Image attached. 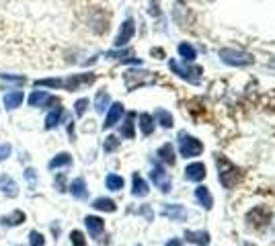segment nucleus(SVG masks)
<instances>
[{"mask_svg":"<svg viewBox=\"0 0 275 246\" xmlns=\"http://www.w3.org/2000/svg\"><path fill=\"white\" fill-rule=\"evenodd\" d=\"M216 164H218V179H220V183H222L226 189H232L234 185H236V181H238V168L228 160V158H224V156H218L216 158Z\"/></svg>","mask_w":275,"mask_h":246,"instance_id":"f257e3e1","label":"nucleus"},{"mask_svg":"<svg viewBox=\"0 0 275 246\" xmlns=\"http://www.w3.org/2000/svg\"><path fill=\"white\" fill-rule=\"evenodd\" d=\"M179 150H181V156H185V158H195V156L201 154L203 146H201L199 139H195V137H191V135H187V133H181V135H179Z\"/></svg>","mask_w":275,"mask_h":246,"instance_id":"f03ea898","label":"nucleus"},{"mask_svg":"<svg viewBox=\"0 0 275 246\" xmlns=\"http://www.w3.org/2000/svg\"><path fill=\"white\" fill-rule=\"evenodd\" d=\"M95 74L93 72H86V74H70L68 78H64V84H62V88L64 90H68V92H76V90H80L82 86H88V84H93L95 82Z\"/></svg>","mask_w":275,"mask_h":246,"instance_id":"7ed1b4c3","label":"nucleus"},{"mask_svg":"<svg viewBox=\"0 0 275 246\" xmlns=\"http://www.w3.org/2000/svg\"><path fill=\"white\" fill-rule=\"evenodd\" d=\"M220 58L230 66H249L253 64V56L238 52V49H220Z\"/></svg>","mask_w":275,"mask_h":246,"instance_id":"20e7f679","label":"nucleus"},{"mask_svg":"<svg viewBox=\"0 0 275 246\" xmlns=\"http://www.w3.org/2000/svg\"><path fill=\"white\" fill-rule=\"evenodd\" d=\"M124 80H126V86H128L130 90H134V88H138V86L152 84V82H154V74L144 72V70H140V72H138V70H130V72H126Z\"/></svg>","mask_w":275,"mask_h":246,"instance_id":"39448f33","label":"nucleus"},{"mask_svg":"<svg viewBox=\"0 0 275 246\" xmlns=\"http://www.w3.org/2000/svg\"><path fill=\"white\" fill-rule=\"evenodd\" d=\"M29 105L31 107H35V109H45V107H49L51 103H58V98L53 96V94H49L47 90H31V94H29Z\"/></svg>","mask_w":275,"mask_h":246,"instance_id":"423d86ee","label":"nucleus"},{"mask_svg":"<svg viewBox=\"0 0 275 246\" xmlns=\"http://www.w3.org/2000/svg\"><path fill=\"white\" fill-rule=\"evenodd\" d=\"M169 68L175 72V74H179L181 78H185V80H189V82H199V68H187V66H181L179 62H175V60H171L169 62Z\"/></svg>","mask_w":275,"mask_h":246,"instance_id":"0eeeda50","label":"nucleus"},{"mask_svg":"<svg viewBox=\"0 0 275 246\" xmlns=\"http://www.w3.org/2000/svg\"><path fill=\"white\" fill-rule=\"evenodd\" d=\"M134 33H136V23H134V19H126L124 25H121V29H119V33H117V37H115V47H121V45L130 43L132 37H134Z\"/></svg>","mask_w":275,"mask_h":246,"instance_id":"6e6552de","label":"nucleus"},{"mask_svg":"<svg viewBox=\"0 0 275 246\" xmlns=\"http://www.w3.org/2000/svg\"><path fill=\"white\" fill-rule=\"evenodd\" d=\"M84 226H86L90 238H95V240H99L103 236V232H105V222L99 216H86L84 218Z\"/></svg>","mask_w":275,"mask_h":246,"instance_id":"1a4fd4ad","label":"nucleus"},{"mask_svg":"<svg viewBox=\"0 0 275 246\" xmlns=\"http://www.w3.org/2000/svg\"><path fill=\"white\" fill-rule=\"evenodd\" d=\"M25 222H27V216L23 209H15L0 218V226H5V228H17V226H23Z\"/></svg>","mask_w":275,"mask_h":246,"instance_id":"9d476101","label":"nucleus"},{"mask_svg":"<svg viewBox=\"0 0 275 246\" xmlns=\"http://www.w3.org/2000/svg\"><path fill=\"white\" fill-rule=\"evenodd\" d=\"M121 115H124V105H121V103L109 105V111H107V117H105L103 127H105V129H111L113 125H117V123H119Z\"/></svg>","mask_w":275,"mask_h":246,"instance_id":"9b49d317","label":"nucleus"},{"mask_svg":"<svg viewBox=\"0 0 275 246\" xmlns=\"http://www.w3.org/2000/svg\"><path fill=\"white\" fill-rule=\"evenodd\" d=\"M150 177H152L154 185H156V187H158L162 193H169V191H171V181H169L167 172H164L160 166H154V168L150 170Z\"/></svg>","mask_w":275,"mask_h":246,"instance_id":"f8f14e48","label":"nucleus"},{"mask_svg":"<svg viewBox=\"0 0 275 246\" xmlns=\"http://www.w3.org/2000/svg\"><path fill=\"white\" fill-rule=\"evenodd\" d=\"M25 101V94H23V90H11V92H7L5 94V109L7 111H15V109H19L21 107V103Z\"/></svg>","mask_w":275,"mask_h":246,"instance_id":"ddd939ff","label":"nucleus"},{"mask_svg":"<svg viewBox=\"0 0 275 246\" xmlns=\"http://www.w3.org/2000/svg\"><path fill=\"white\" fill-rule=\"evenodd\" d=\"M70 193H72V197H74V199H78V201L86 199V197H88V189H86V181H84L82 177L74 179V181L70 183Z\"/></svg>","mask_w":275,"mask_h":246,"instance_id":"4468645a","label":"nucleus"},{"mask_svg":"<svg viewBox=\"0 0 275 246\" xmlns=\"http://www.w3.org/2000/svg\"><path fill=\"white\" fill-rule=\"evenodd\" d=\"M64 119V107H53L45 117V129H56Z\"/></svg>","mask_w":275,"mask_h":246,"instance_id":"2eb2a0df","label":"nucleus"},{"mask_svg":"<svg viewBox=\"0 0 275 246\" xmlns=\"http://www.w3.org/2000/svg\"><path fill=\"white\" fill-rule=\"evenodd\" d=\"M0 191H3L7 197H17L19 195V187L9 174H0Z\"/></svg>","mask_w":275,"mask_h":246,"instance_id":"dca6fc26","label":"nucleus"},{"mask_svg":"<svg viewBox=\"0 0 275 246\" xmlns=\"http://www.w3.org/2000/svg\"><path fill=\"white\" fill-rule=\"evenodd\" d=\"M70 164H72V156L68 152H60L47 162V168L49 170H58V168H64V166H70Z\"/></svg>","mask_w":275,"mask_h":246,"instance_id":"f3484780","label":"nucleus"},{"mask_svg":"<svg viewBox=\"0 0 275 246\" xmlns=\"http://www.w3.org/2000/svg\"><path fill=\"white\" fill-rule=\"evenodd\" d=\"M185 177H187V181H201L205 177V166L201 162H193L185 168Z\"/></svg>","mask_w":275,"mask_h":246,"instance_id":"a211bd4d","label":"nucleus"},{"mask_svg":"<svg viewBox=\"0 0 275 246\" xmlns=\"http://www.w3.org/2000/svg\"><path fill=\"white\" fill-rule=\"evenodd\" d=\"M93 207H95L97 212H107V214H113V212L117 209L115 201L109 199V197H99V199H95V201H93Z\"/></svg>","mask_w":275,"mask_h":246,"instance_id":"6ab92c4d","label":"nucleus"},{"mask_svg":"<svg viewBox=\"0 0 275 246\" xmlns=\"http://www.w3.org/2000/svg\"><path fill=\"white\" fill-rule=\"evenodd\" d=\"M156 156L164 162V164H175V152H173V146L171 144H164V146H160L158 148V152H156Z\"/></svg>","mask_w":275,"mask_h":246,"instance_id":"aec40b11","label":"nucleus"},{"mask_svg":"<svg viewBox=\"0 0 275 246\" xmlns=\"http://www.w3.org/2000/svg\"><path fill=\"white\" fill-rule=\"evenodd\" d=\"M132 195L134 197H146L148 195V185H146V181L136 172L134 174V183H132Z\"/></svg>","mask_w":275,"mask_h":246,"instance_id":"412c9836","label":"nucleus"},{"mask_svg":"<svg viewBox=\"0 0 275 246\" xmlns=\"http://www.w3.org/2000/svg\"><path fill=\"white\" fill-rule=\"evenodd\" d=\"M109 103H111V98H109V94L105 90H99L97 96H95V111L97 113H105L109 109Z\"/></svg>","mask_w":275,"mask_h":246,"instance_id":"4be33fe9","label":"nucleus"},{"mask_svg":"<svg viewBox=\"0 0 275 246\" xmlns=\"http://www.w3.org/2000/svg\"><path fill=\"white\" fill-rule=\"evenodd\" d=\"M195 197H197V201L205 207V209H211V205H213V199H211V195H209V191H207V187H197V191H195Z\"/></svg>","mask_w":275,"mask_h":246,"instance_id":"5701e85b","label":"nucleus"},{"mask_svg":"<svg viewBox=\"0 0 275 246\" xmlns=\"http://www.w3.org/2000/svg\"><path fill=\"white\" fill-rule=\"evenodd\" d=\"M134 119H136V113H128V117H126V121H124V125H121V135L126 137V139H134Z\"/></svg>","mask_w":275,"mask_h":246,"instance_id":"b1692460","label":"nucleus"},{"mask_svg":"<svg viewBox=\"0 0 275 246\" xmlns=\"http://www.w3.org/2000/svg\"><path fill=\"white\" fill-rule=\"evenodd\" d=\"M185 238H187L189 242L199 244V246H207V244H209V234H207V232H187Z\"/></svg>","mask_w":275,"mask_h":246,"instance_id":"393cba45","label":"nucleus"},{"mask_svg":"<svg viewBox=\"0 0 275 246\" xmlns=\"http://www.w3.org/2000/svg\"><path fill=\"white\" fill-rule=\"evenodd\" d=\"M105 185H107L109 191H121V189H124V177H119V174H109V177L105 179Z\"/></svg>","mask_w":275,"mask_h":246,"instance_id":"a878e982","label":"nucleus"},{"mask_svg":"<svg viewBox=\"0 0 275 246\" xmlns=\"http://www.w3.org/2000/svg\"><path fill=\"white\" fill-rule=\"evenodd\" d=\"M162 214L167 218H171V220H183L185 218V209L181 205H167L162 209Z\"/></svg>","mask_w":275,"mask_h":246,"instance_id":"bb28decb","label":"nucleus"},{"mask_svg":"<svg viewBox=\"0 0 275 246\" xmlns=\"http://www.w3.org/2000/svg\"><path fill=\"white\" fill-rule=\"evenodd\" d=\"M140 129H142L144 135H150L154 131V119H152V115H148V113H142L140 115Z\"/></svg>","mask_w":275,"mask_h":246,"instance_id":"cd10ccee","label":"nucleus"},{"mask_svg":"<svg viewBox=\"0 0 275 246\" xmlns=\"http://www.w3.org/2000/svg\"><path fill=\"white\" fill-rule=\"evenodd\" d=\"M64 78H41L35 82V86H47V88H62Z\"/></svg>","mask_w":275,"mask_h":246,"instance_id":"c85d7f7f","label":"nucleus"},{"mask_svg":"<svg viewBox=\"0 0 275 246\" xmlns=\"http://www.w3.org/2000/svg\"><path fill=\"white\" fill-rule=\"evenodd\" d=\"M179 54H181V58H183L185 62H193V60H195V49H193L189 43H181V45H179Z\"/></svg>","mask_w":275,"mask_h":246,"instance_id":"c756f323","label":"nucleus"},{"mask_svg":"<svg viewBox=\"0 0 275 246\" xmlns=\"http://www.w3.org/2000/svg\"><path fill=\"white\" fill-rule=\"evenodd\" d=\"M156 119H158V123H160L162 127H173V117H171L169 111L158 109V111H156Z\"/></svg>","mask_w":275,"mask_h":246,"instance_id":"7c9ffc66","label":"nucleus"},{"mask_svg":"<svg viewBox=\"0 0 275 246\" xmlns=\"http://www.w3.org/2000/svg\"><path fill=\"white\" fill-rule=\"evenodd\" d=\"M29 246H45L43 234L37 232V230H31V232H29Z\"/></svg>","mask_w":275,"mask_h":246,"instance_id":"2f4dec72","label":"nucleus"},{"mask_svg":"<svg viewBox=\"0 0 275 246\" xmlns=\"http://www.w3.org/2000/svg\"><path fill=\"white\" fill-rule=\"evenodd\" d=\"M119 148V139L115 137V135H109V137H105V144H103V150L109 154V152H113V150H117Z\"/></svg>","mask_w":275,"mask_h":246,"instance_id":"473e14b6","label":"nucleus"},{"mask_svg":"<svg viewBox=\"0 0 275 246\" xmlns=\"http://www.w3.org/2000/svg\"><path fill=\"white\" fill-rule=\"evenodd\" d=\"M70 242H72V246H86V238H84V234L80 230L70 232Z\"/></svg>","mask_w":275,"mask_h":246,"instance_id":"72a5a7b5","label":"nucleus"},{"mask_svg":"<svg viewBox=\"0 0 275 246\" xmlns=\"http://www.w3.org/2000/svg\"><path fill=\"white\" fill-rule=\"evenodd\" d=\"M86 109H88V98H78V101L74 103V113H76V117H82V115L86 113Z\"/></svg>","mask_w":275,"mask_h":246,"instance_id":"f704fd0d","label":"nucleus"},{"mask_svg":"<svg viewBox=\"0 0 275 246\" xmlns=\"http://www.w3.org/2000/svg\"><path fill=\"white\" fill-rule=\"evenodd\" d=\"M25 181H27L29 189L33 191V189L37 187V170H35V168H27V170H25Z\"/></svg>","mask_w":275,"mask_h":246,"instance_id":"c9c22d12","label":"nucleus"},{"mask_svg":"<svg viewBox=\"0 0 275 246\" xmlns=\"http://www.w3.org/2000/svg\"><path fill=\"white\" fill-rule=\"evenodd\" d=\"M0 80L3 82H11V84H25V76H13V74H0Z\"/></svg>","mask_w":275,"mask_h":246,"instance_id":"e433bc0d","label":"nucleus"},{"mask_svg":"<svg viewBox=\"0 0 275 246\" xmlns=\"http://www.w3.org/2000/svg\"><path fill=\"white\" fill-rule=\"evenodd\" d=\"M11 154H13V146L7 144V142H5V144H0V162H5Z\"/></svg>","mask_w":275,"mask_h":246,"instance_id":"4c0bfd02","label":"nucleus"},{"mask_svg":"<svg viewBox=\"0 0 275 246\" xmlns=\"http://www.w3.org/2000/svg\"><path fill=\"white\" fill-rule=\"evenodd\" d=\"M53 185H56V189H58L60 193H64V191H66V185H64V174H58V177H56V181H53Z\"/></svg>","mask_w":275,"mask_h":246,"instance_id":"58836bf2","label":"nucleus"},{"mask_svg":"<svg viewBox=\"0 0 275 246\" xmlns=\"http://www.w3.org/2000/svg\"><path fill=\"white\" fill-rule=\"evenodd\" d=\"M164 246H181V240H177V238H173V240H169Z\"/></svg>","mask_w":275,"mask_h":246,"instance_id":"ea45409f","label":"nucleus"},{"mask_svg":"<svg viewBox=\"0 0 275 246\" xmlns=\"http://www.w3.org/2000/svg\"><path fill=\"white\" fill-rule=\"evenodd\" d=\"M271 66H275V60H273V62H271Z\"/></svg>","mask_w":275,"mask_h":246,"instance_id":"a19ab883","label":"nucleus"}]
</instances>
